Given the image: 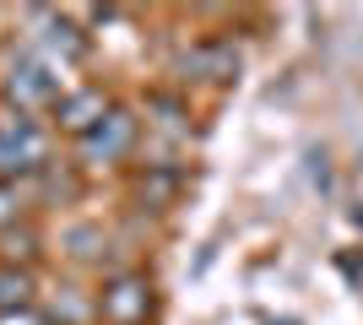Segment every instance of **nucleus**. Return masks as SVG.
<instances>
[{
	"instance_id": "ddd939ff",
	"label": "nucleus",
	"mask_w": 363,
	"mask_h": 325,
	"mask_svg": "<svg viewBox=\"0 0 363 325\" xmlns=\"http://www.w3.org/2000/svg\"><path fill=\"white\" fill-rule=\"evenodd\" d=\"M16 222V190L11 185H0V233Z\"/></svg>"
},
{
	"instance_id": "423d86ee",
	"label": "nucleus",
	"mask_w": 363,
	"mask_h": 325,
	"mask_svg": "<svg viewBox=\"0 0 363 325\" xmlns=\"http://www.w3.org/2000/svg\"><path fill=\"white\" fill-rule=\"evenodd\" d=\"M108 108L114 103H108L104 87H76V93H65L60 103H55V125H60L65 136L82 141V136H92V130L108 120Z\"/></svg>"
},
{
	"instance_id": "9b49d317",
	"label": "nucleus",
	"mask_w": 363,
	"mask_h": 325,
	"mask_svg": "<svg viewBox=\"0 0 363 325\" xmlns=\"http://www.w3.org/2000/svg\"><path fill=\"white\" fill-rule=\"evenodd\" d=\"M147 114H163L157 125H168V130H184V125H190V108H184L174 93H152L147 98Z\"/></svg>"
},
{
	"instance_id": "39448f33",
	"label": "nucleus",
	"mask_w": 363,
	"mask_h": 325,
	"mask_svg": "<svg viewBox=\"0 0 363 325\" xmlns=\"http://www.w3.org/2000/svg\"><path fill=\"white\" fill-rule=\"evenodd\" d=\"M130 147H136V114L130 108H108V120L92 136H82V157H87L92 169L98 163H120Z\"/></svg>"
},
{
	"instance_id": "f257e3e1",
	"label": "nucleus",
	"mask_w": 363,
	"mask_h": 325,
	"mask_svg": "<svg viewBox=\"0 0 363 325\" xmlns=\"http://www.w3.org/2000/svg\"><path fill=\"white\" fill-rule=\"evenodd\" d=\"M49 169V141L28 114H0V185Z\"/></svg>"
},
{
	"instance_id": "6e6552de",
	"label": "nucleus",
	"mask_w": 363,
	"mask_h": 325,
	"mask_svg": "<svg viewBox=\"0 0 363 325\" xmlns=\"http://www.w3.org/2000/svg\"><path fill=\"white\" fill-rule=\"evenodd\" d=\"M179 185H184V173L174 169V163H147V173L136 179V195L147 206H168L174 195H179Z\"/></svg>"
},
{
	"instance_id": "20e7f679",
	"label": "nucleus",
	"mask_w": 363,
	"mask_h": 325,
	"mask_svg": "<svg viewBox=\"0 0 363 325\" xmlns=\"http://www.w3.org/2000/svg\"><path fill=\"white\" fill-rule=\"evenodd\" d=\"M179 76L196 81H233L239 76V44L233 38H201L179 55Z\"/></svg>"
},
{
	"instance_id": "f03ea898",
	"label": "nucleus",
	"mask_w": 363,
	"mask_h": 325,
	"mask_svg": "<svg viewBox=\"0 0 363 325\" xmlns=\"http://www.w3.org/2000/svg\"><path fill=\"white\" fill-rule=\"evenodd\" d=\"M152 309H157V298H152L147 271H120V277H108L104 293H98V314H104L108 325H147Z\"/></svg>"
},
{
	"instance_id": "1a4fd4ad",
	"label": "nucleus",
	"mask_w": 363,
	"mask_h": 325,
	"mask_svg": "<svg viewBox=\"0 0 363 325\" xmlns=\"http://www.w3.org/2000/svg\"><path fill=\"white\" fill-rule=\"evenodd\" d=\"M28 304H33V277L22 266H0V314L28 309Z\"/></svg>"
},
{
	"instance_id": "f8f14e48",
	"label": "nucleus",
	"mask_w": 363,
	"mask_h": 325,
	"mask_svg": "<svg viewBox=\"0 0 363 325\" xmlns=\"http://www.w3.org/2000/svg\"><path fill=\"white\" fill-rule=\"evenodd\" d=\"M0 325H49V314H38L28 304V309H11V314H0Z\"/></svg>"
},
{
	"instance_id": "9d476101",
	"label": "nucleus",
	"mask_w": 363,
	"mask_h": 325,
	"mask_svg": "<svg viewBox=\"0 0 363 325\" xmlns=\"http://www.w3.org/2000/svg\"><path fill=\"white\" fill-rule=\"evenodd\" d=\"M0 255H6V266H16V261H33V255H38V233L33 228H6L0 233Z\"/></svg>"
},
{
	"instance_id": "7ed1b4c3",
	"label": "nucleus",
	"mask_w": 363,
	"mask_h": 325,
	"mask_svg": "<svg viewBox=\"0 0 363 325\" xmlns=\"http://www.w3.org/2000/svg\"><path fill=\"white\" fill-rule=\"evenodd\" d=\"M6 98L16 103V114H28V108H55L60 103V71L55 65H44L38 55H22V60H11V71H6Z\"/></svg>"
},
{
	"instance_id": "0eeeda50",
	"label": "nucleus",
	"mask_w": 363,
	"mask_h": 325,
	"mask_svg": "<svg viewBox=\"0 0 363 325\" xmlns=\"http://www.w3.org/2000/svg\"><path fill=\"white\" fill-rule=\"evenodd\" d=\"M44 16V33H38V49H44V65H76L82 55H87V38H82V28H76L71 16H55V11H38ZM33 49V55H38Z\"/></svg>"
}]
</instances>
